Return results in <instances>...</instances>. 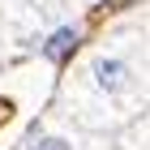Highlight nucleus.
<instances>
[{
    "label": "nucleus",
    "mask_w": 150,
    "mask_h": 150,
    "mask_svg": "<svg viewBox=\"0 0 150 150\" xmlns=\"http://www.w3.org/2000/svg\"><path fill=\"white\" fill-rule=\"evenodd\" d=\"M77 120L86 125H120L133 116V107L150 99V47L142 43H112L99 47L69 90Z\"/></svg>",
    "instance_id": "1"
},
{
    "label": "nucleus",
    "mask_w": 150,
    "mask_h": 150,
    "mask_svg": "<svg viewBox=\"0 0 150 150\" xmlns=\"http://www.w3.org/2000/svg\"><path fill=\"white\" fill-rule=\"evenodd\" d=\"M94 142L77 137L69 129H30V137L22 142V150H90Z\"/></svg>",
    "instance_id": "2"
},
{
    "label": "nucleus",
    "mask_w": 150,
    "mask_h": 150,
    "mask_svg": "<svg viewBox=\"0 0 150 150\" xmlns=\"http://www.w3.org/2000/svg\"><path fill=\"white\" fill-rule=\"evenodd\" d=\"M77 43H81V30H77V26H60L56 35L43 43V56L52 60V64H64V60L77 52Z\"/></svg>",
    "instance_id": "3"
},
{
    "label": "nucleus",
    "mask_w": 150,
    "mask_h": 150,
    "mask_svg": "<svg viewBox=\"0 0 150 150\" xmlns=\"http://www.w3.org/2000/svg\"><path fill=\"white\" fill-rule=\"evenodd\" d=\"M129 150H150V120H142V125L129 133Z\"/></svg>",
    "instance_id": "4"
}]
</instances>
